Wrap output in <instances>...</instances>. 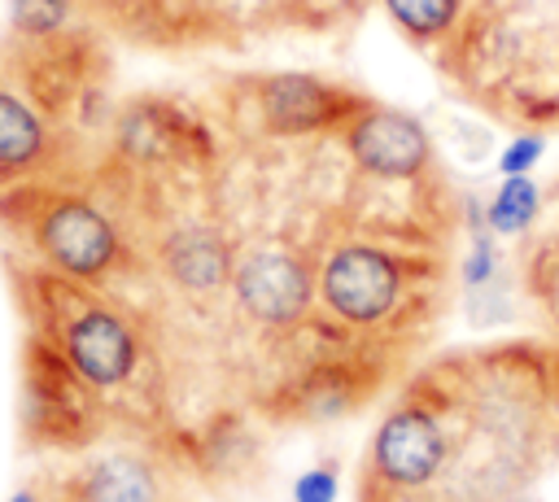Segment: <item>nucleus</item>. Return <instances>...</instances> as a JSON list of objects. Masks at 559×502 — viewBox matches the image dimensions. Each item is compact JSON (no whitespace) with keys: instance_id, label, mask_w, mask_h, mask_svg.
<instances>
[{"instance_id":"nucleus-3","label":"nucleus","mask_w":559,"mask_h":502,"mask_svg":"<svg viewBox=\"0 0 559 502\" xmlns=\"http://www.w3.org/2000/svg\"><path fill=\"white\" fill-rule=\"evenodd\" d=\"M22 371H26V410H22L26 437L39 445H61V450L83 445L100 419L96 389L70 367V358L52 340L35 332L26 336Z\"/></svg>"},{"instance_id":"nucleus-8","label":"nucleus","mask_w":559,"mask_h":502,"mask_svg":"<svg viewBox=\"0 0 559 502\" xmlns=\"http://www.w3.org/2000/svg\"><path fill=\"white\" fill-rule=\"evenodd\" d=\"M231 279H236L240 306L266 323H293L310 301L306 271L288 253H275V249H258L240 258L231 266Z\"/></svg>"},{"instance_id":"nucleus-2","label":"nucleus","mask_w":559,"mask_h":502,"mask_svg":"<svg viewBox=\"0 0 559 502\" xmlns=\"http://www.w3.org/2000/svg\"><path fill=\"white\" fill-rule=\"evenodd\" d=\"M31 332L52 340L92 389H118L135 367V332L109 306L92 301L79 279L57 271H26L22 279Z\"/></svg>"},{"instance_id":"nucleus-16","label":"nucleus","mask_w":559,"mask_h":502,"mask_svg":"<svg viewBox=\"0 0 559 502\" xmlns=\"http://www.w3.org/2000/svg\"><path fill=\"white\" fill-rule=\"evenodd\" d=\"M9 502H44V498H39V493H35V489H22V493H13V498H9Z\"/></svg>"},{"instance_id":"nucleus-9","label":"nucleus","mask_w":559,"mask_h":502,"mask_svg":"<svg viewBox=\"0 0 559 502\" xmlns=\"http://www.w3.org/2000/svg\"><path fill=\"white\" fill-rule=\"evenodd\" d=\"M441 458H445V437L424 410H397L376 432V467L393 485L415 489L432 480Z\"/></svg>"},{"instance_id":"nucleus-14","label":"nucleus","mask_w":559,"mask_h":502,"mask_svg":"<svg viewBox=\"0 0 559 502\" xmlns=\"http://www.w3.org/2000/svg\"><path fill=\"white\" fill-rule=\"evenodd\" d=\"M537 157H542V135H520V140H511L507 153L498 157V170H502V175H524Z\"/></svg>"},{"instance_id":"nucleus-13","label":"nucleus","mask_w":559,"mask_h":502,"mask_svg":"<svg viewBox=\"0 0 559 502\" xmlns=\"http://www.w3.org/2000/svg\"><path fill=\"white\" fill-rule=\"evenodd\" d=\"M533 210H537V188H533L524 175H511V179L498 188V196L489 201V223H493L498 231H520V227L533 218Z\"/></svg>"},{"instance_id":"nucleus-15","label":"nucleus","mask_w":559,"mask_h":502,"mask_svg":"<svg viewBox=\"0 0 559 502\" xmlns=\"http://www.w3.org/2000/svg\"><path fill=\"white\" fill-rule=\"evenodd\" d=\"M297 502H336V480L332 471H306L297 480Z\"/></svg>"},{"instance_id":"nucleus-10","label":"nucleus","mask_w":559,"mask_h":502,"mask_svg":"<svg viewBox=\"0 0 559 502\" xmlns=\"http://www.w3.org/2000/svg\"><path fill=\"white\" fill-rule=\"evenodd\" d=\"M66 502H157V480L140 458L109 454L66 485Z\"/></svg>"},{"instance_id":"nucleus-12","label":"nucleus","mask_w":559,"mask_h":502,"mask_svg":"<svg viewBox=\"0 0 559 502\" xmlns=\"http://www.w3.org/2000/svg\"><path fill=\"white\" fill-rule=\"evenodd\" d=\"M384 9H389L393 22H397L411 39H419V44L450 35L454 22H459V0H384Z\"/></svg>"},{"instance_id":"nucleus-1","label":"nucleus","mask_w":559,"mask_h":502,"mask_svg":"<svg viewBox=\"0 0 559 502\" xmlns=\"http://www.w3.org/2000/svg\"><path fill=\"white\" fill-rule=\"evenodd\" d=\"M0 223L22 236L48 271L92 284L118 266L122 240L105 210H96L83 192H66L48 179H31L0 192Z\"/></svg>"},{"instance_id":"nucleus-4","label":"nucleus","mask_w":559,"mask_h":502,"mask_svg":"<svg viewBox=\"0 0 559 502\" xmlns=\"http://www.w3.org/2000/svg\"><path fill=\"white\" fill-rule=\"evenodd\" d=\"M61 148L66 131L31 100V92L0 52V192L31 179H48L57 170L52 162L61 157Z\"/></svg>"},{"instance_id":"nucleus-11","label":"nucleus","mask_w":559,"mask_h":502,"mask_svg":"<svg viewBox=\"0 0 559 502\" xmlns=\"http://www.w3.org/2000/svg\"><path fill=\"white\" fill-rule=\"evenodd\" d=\"M166 271L183 284V288H218L227 275H231V258L223 249V240L214 231H201V227H188V231H175L166 240Z\"/></svg>"},{"instance_id":"nucleus-5","label":"nucleus","mask_w":559,"mask_h":502,"mask_svg":"<svg viewBox=\"0 0 559 502\" xmlns=\"http://www.w3.org/2000/svg\"><path fill=\"white\" fill-rule=\"evenodd\" d=\"M253 100H258L266 131L275 135H310L328 127H349L367 109L358 92H345L314 74H266L253 83Z\"/></svg>"},{"instance_id":"nucleus-6","label":"nucleus","mask_w":559,"mask_h":502,"mask_svg":"<svg viewBox=\"0 0 559 502\" xmlns=\"http://www.w3.org/2000/svg\"><path fill=\"white\" fill-rule=\"evenodd\" d=\"M345 144H349V157L380 179H411L428 166V131L402 109L367 105L345 127Z\"/></svg>"},{"instance_id":"nucleus-7","label":"nucleus","mask_w":559,"mask_h":502,"mask_svg":"<svg viewBox=\"0 0 559 502\" xmlns=\"http://www.w3.org/2000/svg\"><path fill=\"white\" fill-rule=\"evenodd\" d=\"M323 297L328 306L349 323H371L389 314L397 297V266L380 249L349 244L341 249L323 271Z\"/></svg>"}]
</instances>
